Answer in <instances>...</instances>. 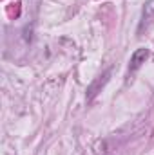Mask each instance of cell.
Masks as SVG:
<instances>
[{"instance_id":"cell-2","label":"cell","mask_w":154,"mask_h":155,"mask_svg":"<svg viewBox=\"0 0 154 155\" xmlns=\"http://www.w3.org/2000/svg\"><path fill=\"white\" fill-rule=\"evenodd\" d=\"M152 18H154V0H147L145 5H143V22H142V25H140V31L143 29L145 24L152 22Z\"/></svg>"},{"instance_id":"cell-3","label":"cell","mask_w":154,"mask_h":155,"mask_svg":"<svg viewBox=\"0 0 154 155\" xmlns=\"http://www.w3.org/2000/svg\"><path fill=\"white\" fill-rule=\"evenodd\" d=\"M109 74H111V71H109V72H105V74H103V76L100 78V79H96V81H94V83L91 85V88H89V99H91V97H93V96L96 94V88H98L100 85L107 83V78H109Z\"/></svg>"},{"instance_id":"cell-1","label":"cell","mask_w":154,"mask_h":155,"mask_svg":"<svg viewBox=\"0 0 154 155\" xmlns=\"http://www.w3.org/2000/svg\"><path fill=\"white\" fill-rule=\"evenodd\" d=\"M147 58H149V49H145V47H140V49H136L134 52H132V56H131V63H129V74H134L145 61H147Z\"/></svg>"}]
</instances>
